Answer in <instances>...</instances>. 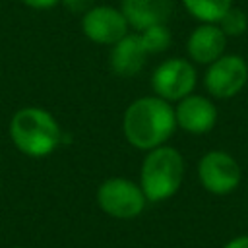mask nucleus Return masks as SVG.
Listing matches in <instances>:
<instances>
[{
    "instance_id": "obj_1",
    "label": "nucleus",
    "mask_w": 248,
    "mask_h": 248,
    "mask_svg": "<svg viewBox=\"0 0 248 248\" xmlns=\"http://www.w3.org/2000/svg\"><path fill=\"white\" fill-rule=\"evenodd\" d=\"M174 130V107L157 95H145L132 101L122 116V132L126 141L141 151L165 145Z\"/></svg>"
},
{
    "instance_id": "obj_2",
    "label": "nucleus",
    "mask_w": 248,
    "mask_h": 248,
    "mask_svg": "<svg viewBox=\"0 0 248 248\" xmlns=\"http://www.w3.org/2000/svg\"><path fill=\"white\" fill-rule=\"evenodd\" d=\"M8 134L16 149L33 159L48 157L62 141L58 120L43 107H23L16 110L10 118Z\"/></svg>"
},
{
    "instance_id": "obj_3",
    "label": "nucleus",
    "mask_w": 248,
    "mask_h": 248,
    "mask_svg": "<svg viewBox=\"0 0 248 248\" xmlns=\"http://www.w3.org/2000/svg\"><path fill=\"white\" fill-rule=\"evenodd\" d=\"M184 157L172 145H159L145 151L140 169V188L149 203H159L172 198L184 180Z\"/></svg>"
},
{
    "instance_id": "obj_4",
    "label": "nucleus",
    "mask_w": 248,
    "mask_h": 248,
    "mask_svg": "<svg viewBox=\"0 0 248 248\" xmlns=\"http://www.w3.org/2000/svg\"><path fill=\"white\" fill-rule=\"evenodd\" d=\"M147 203L140 184L124 176L105 178L97 188V205L112 219H136L143 213Z\"/></svg>"
},
{
    "instance_id": "obj_5",
    "label": "nucleus",
    "mask_w": 248,
    "mask_h": 248,
    "mask_svg": "<svg viewBox=\"0 0 248 248\" xmlns=\"http://www.w3.org/2000/svg\"><path fill=\"white\" fill-rule=\"evenodd\" d=\"M196 81H198V74L192 60L180 56L163 60L151 74L153 93L169 103H178L180 99L194 93Z\"/></svg>"
},
{
    "instance_id": "obj_6",
    "label": "nucleus",
    "mask_w": 248,
    "mask_h": 248,
    "mask_svg": "<svg viewBox=\"0 0 248 248\" xmlns=\"http://www.w3.org/2000/svg\"><path fill=\"white\" fill-rule=\"evenodd\" d=\"M198 180L205 192L213 196H227L238 188L242 180V169L231 153L223 149H211L198 161Z\"/></svg>"
},
{
    "instance_id": "obj_7",
    "label": "nucleus",
    "mask_w": 248,
    "mask_h": 248,
    "mask_svg": "<svg viewBox=\"0 0 248 248\" xmlns=\"http://www.w3.org/2000/svg\"><path fill=\"white\" fill-rule=\"evenodd\" d=\"M248 81V64L238 54H223L211 62L203 74V87L215 99L238 95Z\"/></svg>"
},
{
    "instance_id": "obj_8",
    "label": "nucleus",
    "mask_w": 248,
    "mask_h": 248,
    "mask_svg": "<svg viewBox=\"0 0 248 248\" xmlns=\"http://www.w3.org/2000/svg\"><path fill=\"white\" fill-rule=\"evenodd\" d=\"M130 25L120 12V8L114 6H91L81 16V31L83 35L97 45L112 46L116 41H120L124 35H128Z\"/></svg>"
},
{
    "instance_id": "obj_9",
    "label": "nucleus",
    "mask_w": 248,
    "mask_h": 248,
    "mask_svg": "<svg viewBox=\"0 0 248 248\" xmlns=\"http://www.w3.org/2000/svg\"><path fill=\"white\" fill-rule=\"evenodd\" d=\"M176 128L188 134H207L217 124V107L205 95L190 93L188 97L180 99L174 107Z\"/></svg>"
},
{
    "instance_id": "obj_10",
    "label": "nucleus",
    "mask_w": 248,
    "mask_h": 248,
    "mask_svg": "<svg viewBox=\"0 0 248 248\" xmlns=\"http://www.w3.org/2000/svg\"><path fill=\"white\" fill-rule=\"evenodd\" d=\"M225 46L227 37L217 23H200L196 29H192L186 41L188 58L202 66H209L219 56H223Z\"/></svg>"
},
{
    "instance_id": "obj_11",
    "label": "nucleus",
    "mask_w": 248,
    "mask_h": 248,
    "mask_svg": "<svg viewBox=\"0 0 248 248\" xmlns=\"http://www.w3.org/2000/svg\"><path fill=\"white\" fill-rule=\"evenodd\" d=\"M172 10L174 0H120V12L138 33L151 25L167 23Z\"/></svg>"
},
{
    "instance_id": "obj_12",
    "label": "nucleus",
    "mask_w": 248,
    "mask_h": 248,
    "mask_svg": "<svg viewBox=\"0 0 248 248\" xmlns=\"http://www.w3.org/2000/svg\"><path fill=\"white\" fill-rule=\"evenodd\" d=\"M147 50L140 39V33H128L110 46V68L120 78H132L145 66Z\"/></svg>"
},
{
    "instance_id": "obj_13",
    "label": "nucleus",
    "mask_w": 248,
    "mask_h": 248,
    "mask_svg": "<svg viewBox=\"0 0 248 248\" xmlns=\"http://www.w3.org/2000/svg\"><path fill=\"white\" fill-rule=\"evenodd\" d=\"M182 4L200 23H217L232 6V0H182Z\"/></svg>"
},
{
    "instance_id": "obj_14",
    "label": "nucleus",
    "mask_w": 248,
    "mask_h": 248,
    "mask_svg": "<svg viewBox=\"0 0 248 248\" xmlns=\"http://www.w3.org/2000/svg\"><path fill=\"white\" fill-rule=\"evenodd\" d=\"M140 39H141L147 54H161L172 43V35H170V29L167 23H157V25H151V27L140 31Z\"/></svg>"
},
{
    "instance_id": "obj_15",
    "label": "nucleus",
    "mask_w": 248,
    "mask_h": 248,
    "mask_svg": "<svg viewBox=\"0 0 248 248\" xmlns=\"http://www.w3.org/2000/svg\"><path fill=\"white\" fill-rule=\"evenodd\" d=\"M217 25L225 33V37H240L248 31V16L244 10L231 6L225 16L217 21Z\"/></svg>"
},
{
    "instance_id": "obj_16",
    "label": "nucleus",
    "mask_w": 248,
    "mask_h": 248,
    "mask_svg": "<svg viewBox=\"0 0 248 248\" xmlns=\"http://www.w3.org/2000/svg\"><path fill=\"white\" fill-rule=\"evenodd\" d=\"M62 2V6L68 10V12H72V14H85L91 6H93V0H60Z\"/></svg>"
},
{
    "instance_id": "obj_17",
    "label": "nucleus",
    "mask_w": 248,
    "mask_h": 248,
    "mask_svg": "<svg viewBox=\"0 0 248 248\" xmlns=\"http://www.w3.org/2000/svg\"><path fill=\"white\" fill-rule=\"evenodd\" d=\"M19 2L33 10H48V8H54L56 4H60V0H19Z\"/></svg>"
},
{
    "instance_id": "obj_18",
    "label": "nucleus",
    "mask_w": 248,
    "mask_h": 248,
    "mask_svg": "<svg viewBox=\"0 0 248 248\" xmlns=\"http://www.w3.org/2000/svg\"><path fill=\"white\" fill-rule=\"evenodd\" d=\"M223 248H248V234H240L231 238Z\"/></svg>"
},
{
    "instance_id": "obj_19",
    "label": "nucleus",
    "mask_w": 248,
    "mask_h": 248,
    "mask_svg": "<svg viewBox=\"0 0 248 248\" xmlns=\"http://www.w3.org/2000/svg\"><path fill=\"white\" fill-rule=\"evenodd\" d=\"M14 248H25V246H14Z\"/></svg>"
}]
</instances>
